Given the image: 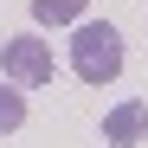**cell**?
I'll list each match as a JSON object with an SVG mask.
<instances>
[{
	"label": "cell",
	"mask_w": 148,
	"mask_h": 148,
	"mask_svg": "<svg viewBox=\"0 0 148 148\" xmlns=\"http://www.w3.org/2000/svg\"><path fill=\"white\" fill-rule=\"evenodd\" d=\"M71 71H77L84 84L122 77V32L110 26V19H84V26L71 32Z\"/></svg>",
	"instance_id": "6da1fadb"
},
{
	"label": "cell",
	"mask_w": 148,
	"mask_h": 148,
	"mask_svg": "<svg viewBox=\"0 0 148 148\" xmlns=\"http://www.w3.org/2000/svg\"><path fill=\"white\" fill-rule=\"evenodd\" d=\"M0 71H7L19 90H32V84H52V45H45L39 32H13L7 45H0Z\"/></svg>",
	"instance_id": "7a4b0ae2"
},
{
	"label": "cell",
	"mask_w": 148,
	"mask_h": 148,
	"mask_svg": "<svg viewBox=\"0 0 148 148\" xmlns=\"http://www.w3.org/2000/svg\"><path fill=\"white\" fill-rule=\"evenodd\" d=\"M148 135V103H116L110 116H103V142H116V148H135Z\"/></svg>",
	"instance_id": "3957f363"
},
{
	"label": "cell",
	"mask_w": 148,
	"mask_h": 148,
	"mask_svg": "<svg viewBox=\"0 0 148 148\" xmlns=\"http://www.w3.org/2000/svg\"><path fill=\"white\" fill-rule=\"evenodd\" d=\"M84 7L90 0H32V19L39 26H84Z\"/></svg>",
	"instance_id": "277c9868"
},
{
	"label": "cell",
	"mask_w": 148,
	"mask_h": 148,
	"mask_svg": "<svg viewBox=\"0 0 148 148\" xmlns=\"http://www.w3.org/2000/svg\"><path fill=\"white\" fill-rule=\"evenodd\" d=\"M7 129H26V90L13 77H0V135Z\"/></svg>",
	"instance_id": "5b68a950"
}]
</instances>
